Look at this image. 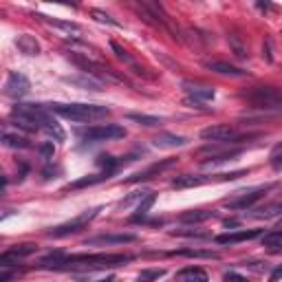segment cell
<instances>
[{"label":"cell","instance_id":"7a4b0ae2","mask_svg":"<svg viewBox=\"0 0 282 282\" xmlns=\"http://www.w3.org/2000/svg\"><path fill=\"white\" fill-rule=\"evenodd\" d=\"M11 112H14V117H20V119H27V122L35 124L40 130H44L55 141H64V137H67L64 130L60 128V124L53 119L46 104H16Z\"/></svg>","mask_w":282,"mask_h":282},{"label":"cell","instance_id":"ee69618b","mask_svg":"<svg viewBox=\"0 0 282 282\" xmlns=\"http://www.w3.org/2000/svg\"><path fill=\"white\" fill-rule=\"evenodd\" d=\"M273 251H282V247H278V249H273Z\"/></svg>","mask_w":282,"mask_h":282},{"label":"cell","instance_id":"7c38bea8","mask_svg":"<svg viewBox=\"0 0 282 282\" xmlns=\"http://www.w3.org/2000/svg\"><path fill=\"white\" fill-rule=\"evenodd\" d=\"M260 227L256 230H238V232H230V234H220V236H214V241L218 245H238V243H245V241H251V238H258L262 236Z\"/></svg>","mask_w":282,"mask_h":282},{"label":"cell","instance_id":"ac0fdd59","mask_svg":"<svg viewBox=\"0 0 282 282\" xmlns=\"http://www.w3.org/2000/svg\"><path fill=\"white\" fill-rule=\"evenodd\" d=\"M35 18H38V20H42L44 25H49V27H55V29H62V31H67V33H73L75 38L82 33V27L77 25V22L60 20V18H49V16H44V14H35Z\"/></svg>","mask_w":282,"mask_h":282},{"label":"cell","instance_id":"d4e9b609","mask_svg":"<svg viewBox=\"0 0 282 282\" xmlns=\"http://www.w3.org/2000/svg\"><path fill=\"white\" fill-rule=\"evenodd\" d=\"M3 143H5L7 148H16V150H27V148H31V143H29L27 137L14 135V133H9V130H5V133H3Z\"/></svg>","mask_w":282,"mask_h":282},{"label":"cell","instance_id":"6da1fadb","mask_svg":"<svg viewBox=\"0 0 282 282\" xmlns=\"http://www.w3.org/2000/svg\"><path fill=\"white\" fill-rule=\"evenodd\" d=\"M135 256L130 254H75V256H64V254H51L42 258L40 265L46 269H55V271H69V269H84V271H95V269H106V267H122L130 262Z\"/></svg>","mask_w":282,"mask_h":282},{"label":"cell","instance_id":"f35d334b","mask_svg":"<svg viewBox=\"0 0 282 282\" xmlns=\"http://www.w3.org/2000/svg\"><path fill=\"white\" fill-rule=\"evenodd\" d=\"M282 278V265H278V267H273V271H271V275H269V282H278Z\"/></svg>","mask_w":282,"mask_h":282},{"label":"cell","instance_id":"9c48e42d","mask_svg":"<svg viewBox=\"0 0 282 282\" xmlns=\"http://www.w3.org/2000/svg\"><path fill=\"white\" fill-rule=\"evenodd\" d=\"M38 251V245L35 243H22V245H14V247L5 249L0 254V269H9L14 262H18L20 258H27Z\"/></svg>","mask_w":282,"mask_h":282},{"label":"cell","instance_id":"4fadbf2b","mask_svg":"<svg viewBox=\"0 0 282 282\" xmlns=\"http://www.w3.org/2000/svg\"><path fill=\"white\" fill-rule=\"evenodd\" d=\"M64 82L71 84V86H77V88H82V91H95V93H99V91H104V82L97 80V77H93V75H73V77H64Z\"/></svg>","mask_w":282,"mask_h":282},{"label":"cell","instance_id":"4dcf8cb0","mask_svg":"<svg viewBox=\"0 0 282 282\" xmlns=\"http://www.w3.org/2000/svg\"><path fill=\"white\" fill-rule=\"evenodd\" d=\"M165 275V269H143V271L137 275V282H154Z\"/></svg>","mask_w":282,"mask_h":282},{"label":"cell","instance_id":"e575fe53","mask_svg":"<svg viewBox=\"0 0 282 282\" xmlns=\"http://www.w3.org/2000/svg\"><path fill=\"white\" fill-rule=\"evenodd\" d=\"M172 236H185V238H207L205 232H196V230H175Z\"/></svg>","mask_w":282,"mask_h":282},{"label":"cell","instance_id":"484cf974","mask_svg":"<svg viewBox=\"0 0 282 282\" xmlns=\"http://www.w3.org/2000/svg\"><path fill=\"white\" fill-rule=\"evenodd\" d=\"M154 199H157V194H152V192H150V194L146 196V199H141V203L139 205H137V212L130 216V223H139V220L143 218V216L148 214V209L154 205Z\"/></svg>","mask_w":282,"mask_h":282},{"label":"cell","instance_id":"ab89813d","mask_svg":"<svg viewBox=\"0 0 282 282\" xmlns=\"http://www.w3.org/2000/svg\"><path fill=\"white\" fill-rule=\"evenodd\" d=\"M185 104H188L190 108H199V110H205V108H203V104H201L199 99H190V97H188V99H185Z\"/></svg>","mask_w":282,"mask_h":282},{"label":"cell","instance_id":"603a6c76","mask_svg":"<svg viewBox=\"0 0 282 282\" xmlns=\"http://www.w3.org/2000/svg\"><path fill=\"white\" fill-rule=\"evenodd\" d=\"M179 282H207V273L201 267H185L177 273Z\"/></svg>","mask_w":282,"mask_h":282},{"label":"cell","instance_id":"5b68a950","mask_svg":"<svg viewBox=\"0 0 282 282\" xmlns=\"http://www.w3.org/2000/svg\"><path fill=\"white\" fill-rule=\"evenodd\" d=\"M69 60L75 64V67H80L86 75H97L101 80H108V82H126L124 77H119L115 71L110 67H106V64L101 62H95V60H88L86 55H80V53H69Z\"/></svg>","mask_w":282,"mask_h":282},{"label":"cell","instance_id":"e0dca14e","mask_svg":"<svg viewBox=\"0 0 282 282\" xmlns=\"http://www.w3.org/2000/svg\"><path fill=\"white\" fill-rule=\"evenodd\" d=\"M205 69L212 71V73H218V75H230V77H247L249 71H243L238 67H232V64L227 62H220V60H209V62H205Z\"/></svg>","mask_w":282,"mask_h":282},{"label":"cell","instance_id":"3957f363","mask_svg":"<svg viewBox=\"0 0 282 282\" xmlns=\"http://www.w3.org/2000/svg\"><path fill=\"white\" fill-rule=\"evenodd\" d=\"M51 112L71 119V122H93V119H101L110 115V108L99 106V104H46Z\"/></svg>","mask_w":282,"mask_h":282},{"label":"cell","instance_id":"2e32d148","mask_svg":"<svg viewBox=\"0 0 282 282\" xmlns=\"http://www.w3.org/2000/svg\"><path fill=\"white\" fill-rule=\"evenodd\" d=\"M137 243L135 234H104V236H95L91 241H86V245H128Z\"/></svg>","mask_w":282,"mask_h":282},{"label":"cell","instance_id":"1f68e13d","mask_svg":"<svg viewBox=\"0 0 282 282\" xmlns=\"http://www.w3.org/2000/svg\"><path fill=\"white\" fill-rule=\"evenodd\" d=\"M91 16L95 18L97 22H101V25H110V27H122L119 22L112 18L110 14H106V11H101V9H91Z\"/></svg>","mask_w":282,"mask_h":282},{"label":"cell","instance_id":"836d02e7","mask_svg":"<svg viewBox=\"0 0 282 282\" xmlns=\"http://www.w3.org/2000/svg\"><path fill=\"white\" fill-rule=\"evenodd\" d=\"M38 154L44 161H51L53 159V154H55V146H53V141H44V143H40L38 146Z\"/></svg>","mask_w":282,"mask_h":282},{"label":"cell","instance_id":"7bdbcfd3","mask_svg":"<svg viewBox=\"0 0 282 282\" xmlns=\"http://www.w3.org/2000/svg\"><path fill=\"white\" fill-rule=\"evenodd\" d=\"M278 230H282V218H280V223H278Z\"/></svg>","mask_w":282,"mask_h":282},{"label":"cell","instance_id":"44dd1931","mask_svg":"<svg viewBox=\"0 0 282 282\" xmlns=\"http://www.w3.org/2000/svg\"><path fill=\"white\" fill-rule=\"evenodd\" d=\"M16 46H18V51H20V53H25V55H38V53H40V44H38V40H35L33 35H29V33L18 35Z\"/></svg>","mask_w":282,"mask_h":282},{"label":"cell","instance_id":"cb8c5ba5","mask_svg":"<svg viewBox=\"0 0 282 282\" xmlns=\"http://www.w3.org/2000/svg\"><path fill=\"white\" fill-rule=\"evenodd\" d=\"M241 152H243V148H232V150H225V152H216L207 161H203V165H205V167L220 165V163H225V161H232L234 157H238Z\"/></svg>","mask_w":282,"mask_h":282},{"label":"cell","instance_id":"d6a6232c","mask_svg":"<svg viewBox=\"0 0 282 282\" xmlns=\"http://www.w3.org/2000/svg\"><path fill=\"white\" fill-rule=\"evenodd\" d=\"M269 163H271L275 172H282V143H278V146L273 148L271 157H269Z\"/></svg>","mask_w":282,"mask_h":282},{"label":"cell","instance_id":"83f0119b","mask_svg":"<svg viewBox=\"0 0 282 282\" xmlns=\"http://www.w3.org/2000/svg\"><path fill=\"white\" fill-rule=\"evenodd\" d=\"M110 49L115 51V55H117L119 60H122V62H126V64H130V67L135 69V73H139V75L143 73V69H139V67H137V62H135V60L130 58L128 53H126V49H122V46H119V44H117L115 40H110ZM143 75H146V73H143Z\"/></svg>","mask_w":282,"mask_h":282},{"label":"cell","instance_id":"d6986e66","mask_svg":"<svg viewBox=\"0 0 282 282\" xmlns=\"http://www.w3.org/2000/svg\"><path fill=\"white\" fill-rule=\"evenodd\" d=\"M112 177V172H99V175H88V177H82L77 181L69 183L64 190H82V188H91V185H97V183H104Z\"/></svg>","mask_w":282,"mask_h":282},{"label":"cell","instance_id":"277c9868","mask_svg":"<svg viewBox=\"0 0 282 282\" xmlns=\"http://www.w3.org/2000/svg\"><path fill=\"white\" fill-rule=\"evenodd\" d=\"M241 97L251 108L267 112H282V88L275 86H256L247 93H241Z\"/></svg>","mask_w":282,"mask_h":282},{"label":"cell","instance_id":"f546056e","mask_svg":"<svg viewBox=\"0 0 282 282\" xmlns=\"http://www.w3.org/2000/svg\"><path fill=\"white\" fill-rule=\"evenodd\" d=\"M262 245H265V247H271V249L282 247V230H273L269 234H262Z\"/></svg>","mask_w":282,"mask_h":282},{"label":"cell","instance_id":"d590c367","mask_svg":"<svg viewBox=\"0 0 282 282\" xmlns=\"http://www.w3.org/2000/svg\"><path fill=\"white\" fill-rule=\"evenodd\" d=\"M150 194V192H133V194H130L128 196V199H124L122 203H119V205H122V207H126V205H130V203H133V201H139V199H146V196Z\"/></svg>","mask_w":282,"mask_h":282},{"label":"cell","instance_id":"5bb4252c","mask_svg":"<svg viewBox=\"0 0 282 282\" xmlns=\"http://www.w3.org/2000/svg\"><path fill=\"white\" fill-rule=\"evenodd\" d=\"M185 95L190 99H199V101H207V99H214L216 91L212 86H205V84H194V82H183L181 84Z\"/></svg>","mask_w":282,"mask_h":282},{"label":"cell","instance_id":"52a82bcc","mask_svg":"<svg viewBox=\"0 0 282 282\" xmlns=\"http://www.w3.org/2000/svg\"><path fill=\"white\" fill-rule=\"evenodd\" d=\"M80 137L86 141H112L126 137V128L117 124H101V126H91V128H82Z\"/></svg>","mask_w":282,"mask_h":282},{"label":"cell","instance_id":"ba28073f","mask_svg":"<svg viewBox=\"0 0 282 282\" xmlns=\"http://www.w3.org/2000/svg\"><path fill=\"white\" fill-rule=\"evenodd\" d=\"M271 188L273 185H260V188H254V190H247V192H238L241 196L234 199V201H227L225 205L230 209H249V207H254Z\"/></svg>","mask_w":282,"mask_h":282},{"label":"cell","instance_id":"30bf717a","mask_svg":"<svg viewBox=\"0 0 282 282\" xmlns=\"http://www.w3.org/2000/svg\"><path fill=\"white\" fill-rule=\"evenodd\" d=\"M29 91H31V82L27 80V75L18 73V71H11L7 75V82H5V93L14 99H20L25 95H29Z\"/></svg>","mask_w":282,"mask_h":282},{"label":"cell","instance_id":"f1b7e54d","mask_svg":"<svg viewBox=\"0 0 282 282\" xmlns=\"http://www.w3.org/2000/svg\"><path fill=\"white\" fill-rule=\"evenodd\" d=\"M227 42H230V46H232L234 55H236L238 60H247V58H249L247 46H245L243 42L238 40V35H236V33H230V35H227Z\"/></svg>","mask_w":282,"mask_h":282},{"label":"cell","instance_id":"8fae6325","mask_svg":"<svg viewBox=\"0 0 282 282\" xmlns=\"http://www.w3.org/2000/svg\"><path fill=\"white\" fill-rule=\"evenodd\" d=\"M175 163H177V159H165V161H157V163L148 165L146 170H141V172H137V175L128 177V179H126V183H141V181H150V179L159 177L161 172H165L167 167H172Z\"/></svg>","mask_w":282,"mask_h":282},{"label":"cell","instance_id":"ffe728a7","mask_svg":"<svg viewBox=\"0 0 282 282\" xmlns=\"http://www.w3.org/2000/svg\"><path fill=\"white\" fill-rule=\"evenodd\" d=\"M167 256H183V258H203V260H218L220 254L212 249H175L167 251Z\"/></svg>","mask_w":282,"mask_h":282},{"label":"cell","instance_id":"7402d4cb","mask_svg":"<svg viewBox=\"0 0 282 282\" xmlns=\"http://www.w3.org/2000/svg\"><path fill=\"white\" fill-rule=\"evenodd\" d=\"M214 212H209V209H190V212H183L181 216H179V220L181 223H205V220L214 218Z\"/></svg>","mask_w":282,"mask_h":282},{"label":"cell","instance_id":"4316f807","mask_svg":"<svg viewBox=\"0 0 282 282\" xmlns=\"http://www.w3.org/2000/svg\"><path fill=\"white\" fill-rule=\"evenodd\" d=\"M130 122H137L139 126H146V128H154V126H161L163 119L161 117H154V115H141V112H128L126 115Z\"/></svg>","mask_w":282,"mask_h":282},{"label":"cell","instance_id":"74e56055","mask_svg":"<svg viewBox=\"0 0 282 282\" xmlns=\"http://www.w3.org/2000/svg\"><path fill=\"white\" fill-rule=\"evenodd\" d=\"M262 58L267 60V62H273V53H271V40L265 42V46H262Z\"/></svg>","mask_w":282,"mask_h":282},{"label":"cell","instance_id":"60d3db41","mask_svg":"<svg viewBox=\"0 0 282 282\" xmlns=\"http://www.w3.org/2000/svg\"><path fill=\"white\" fill-rule=\"evenodd\" d=\"M238 225H241V223H238V220H234V218H232V220H230V218L225 220V227H238Z\"/></svg>","mask_w":282,"mask_h":282},{"label":"cell","instance_id":"9a60e30c","mask_svg":"<svg viewBox=\"0 0 282 282\" xmlns=\"http://www.w3.org/2000/svg\"><path fill=\"white\" fill-rule=\"evenodd\" d=\"M188 143H190L188 137L175 135V133H159L152 139L154 148H183V146H188Z\"/></svg>","mask_w":282,"mask_h":282},{"label":"cell","instance_id":"8d00e7d4","mask_svg":"<svg viewBox=\"0 0 282 282\" xmlns=\"http://www.w3.org/2000/svg\"><path fill=\"white\" fill-rule=\"evenodd\" d=\"M223 280L225 282H249L245 275H241V273H236V271H227L225 275H223Z\"/></svg>","mask_w":282,"mask_h":282},{"label":"cell","instance_id":"8992f818","mask_svg":"<svg viewBox=\"0 0 282 282\" xmlns=\"http://www.w3.org/2000/svg\"><path fill=\"white\" fill-rule=\"evenodd\" d=\"M99 212H101V207L88 209V212H84V214H80V216H75V218H73V220H69V223L53 227V230H49L46 234H49L51 238H67V236H71V234H77V232L86 230L88 223H91L93 218H97V214H99Z\"/></svg>","mask_w":282,"mask_h":282},{"label":"cell","instance_id":"b9f144b4","mask_svg":"<svg viewBox=\"0 0 282 282\" xmlns=\"http://www.w3.org/2000/svg\"><path fill=\"white\" fill-rule=\"evenodd\" d=\"M97 282H115V275H108V278H101Z\"/></svg>","mask_w":282,"mask_h":282}]
</instances>
